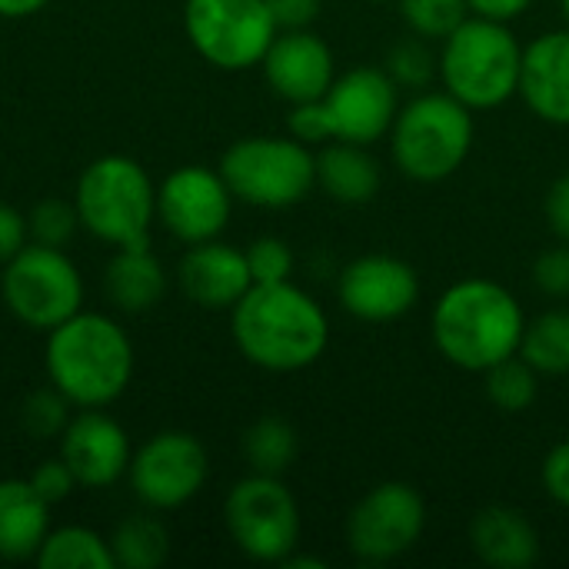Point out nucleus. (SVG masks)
Listing matches in <instances>:
<instances>
[{
  "label": "nucleus",
  "mask_w": 569,
  "mask_h": 569,
  "mask_svg": "<svg viewBox=\"0 0 569 569\" xmlns=\"http://www.w3.org/2000/svg\"><path fill=\"white\" fill-rule=\"evenodd\" d=\"M277 30H303L313 27V20L323 10V0H267Z\"/></svg>",
  "instance_id": "38"
},
{
  "label": "nucleus",
  "mask_w": 569,
  "mask_h": 569,
  "mask_svg": "<svg viewBox=\"0 0 569 569\" xmlns=\"http://www.w3.org/2000/svg\"><path fill=\"white\" fill-rule=\"evenodd\" d=\"M130 333L107 313L80 310L47 333V380L77 407L103 410L120 400L133 380Z\"/></svg>",
  "instance_id": "3"
},
{
  "label": "nucleus",
  "mask_w": 569,
  "mask_h": 569,
  "mask_svg": "<svg viewBox=\"0 0 569 569\" xmlns=\"http://www.w3.org/2000/svg\"><path fill=\"white\" fill-rule=\"evenodd\" d=\"M233 213V193L220 170L187 163L170 170L157 187V220L180 243L217 240Z\"/></svg>",
  "instance_id": "13"
},
{
  "label": "nucleus",
  "mask_w": 569,
  "mask_h": 569,
  "mask_svg": "<svg viewBox=\"0 0 569 569\" xmlns=\"http://www.w3.org/2000/svg\"><path fill=\"white\" fill-rule=\"evenodd\" d=\"M60 457L73 470L77 487L107 490L130 470V437L103 410H77L60 433Z\"/></svg>",
  "instance_id": "16"
},
{
  "label": "nucleus",
  "mask_w": 569,
  "mask_h": 569,
  "mask_svg": "<svg viewBox=\"0 0 569 569\" xmlns=\"http://www.w3.org/2000/svg\"><path fill=\"white\" fill-rule=\"evenodd\" d=\"M110 553L117 569H157L170 553V533L153 510L133 513L123 517L110 533Z\"/></svg>",
  "instance_id": "26"
},
{
  "label": "nucleus",
  "mask_w": 569,
  "mask_h": 569,
  "mask_svg": "<svg viewBox=\"0 0 569 569\" xmlns=\"http://www.w3.org/2000/svg\"><path fill=\"white\" fill-rule=\"evenodd\" d=\"M397 7L407 30L433 43L447 40L470 17L467 0H397Z\"/></svg>",
  "instance_id": "30"
},
{
  "label": "nucleus",
  "mask_w": 569,
  "mask_h": 569,
  "mask_svg": "<svg viewBox=\"0 0 569 569\" xmlns=\"http://www.w3.org/2000/svg\"><path fill=\"white\" fill-rule=\"evenodd\" d=\"M33 563L40 569H117L110 540L90 527H50Z\"/></svg>",
  "instance_id": "24"
},
{
  "label": "nucleus",
  "mask_w": 569,
  "mask_h": 569,
  "mask_svg": "<svg viewBox=\"0 0 569 569\" xmlns=\"http://www.w3.org/2000/svg\"><path fill=\"white\" fill-rule=\"evenodd\" d=\"M560 17H563V27H569V0H560Z\"/></svg>",
  "instance_id": "44"
},
{
  "label": "nucleus",
  "mask_w": 569,
  "mask_h": 569,
  "mask_svg": "<svg viewBox=\"0 0 569 569\" xmlns=\"http://www.w3.org/2000/svg\"><path fill=\"white\" fill-rule=\"evenodd\" d=\"M337 300L343 313L363 323H393L420 300L417 270L393 253H363L337 277Z\"/></svg>",
  "instance_id": "15"
},
{
  "label": "nucleus",
  "mask_w": 569,
  "mask_h": 569,
  "mask_svg": "<svg viewBox=\"0 0 569 569\" xmlns=\"http://www.w3.org/2000/svg\"><path fill=\"white\" fill-rule=\"evenodd\" d=\"M50 0H0V17L3 20H23L33 17L47 7Z\"/></svg>",
  "instance_id": "42"
},
{
  "label": "nucleus",
  "mask_w": 569,
  "mask_h": 569,
  "mask_svg": "<svg viewBox=\"0 0 569 569\" xmlns=\"http://www.w3.org/2000/svg\"><path fill=\"white\" fill-rule=\"evenodd\" d=\"M537 0H467L473 17H487V20H500V23H513L520 20Z\"/></svg>",
  "instance_id": "41"
},
{
  "label": "nucleus",
  "mask_w": 569,
  "mask_h": 569,
  "mask_svg": "<svg viewBox=\"0 0 569 569\" xmlns=\"http://www.w3.org/2000/svg\"><path fill=\"white\" fill-rule=\"evenodd\" d=\"M73 207L80 227L113 250L150 243V227L157 220V187L133 157L103 153L83 167Z\"/></svg>",
  "instance_id": "6"
},
{
  "label": "nucleus",
  "mask_w": 569,
  "mask_h": 569,
  "mask_svg": "<svg viewBox=\"0 0 569 569\" xmlns=\"http://www.w3.org/2000/svg\"><path fill=\"white\" fill-rule=\"evenodd\" d=\"M243 460L250 473H267V477H283L297 453H300V437L290 420L283 417H260L243 430Z\"/></svg>",
  "instance_id": "25"
},
{
  "label": "nucleus",
  "mask_w": 569,
  "mask_h": 569,
  "mask_svg": "<svg viewBox=\"0 0 569 569\" xmlns=\"http://www.w3.org/2000/svg\"><path fill=\"white\" fill-rule=\"evenodd\" d=\"M280 567H287V569H323L327 563H323V560H317V557H300V553L293 550V553H290V557H287L283 563H280Z\"/></svg>",
  "instance_id": "43"
},
{
  "label": "nucleus",
  "mask_w": 569,
  "mask_h": 569,
  "mask_svg": "<svg viewBox=\"0 0 569 569\" xmlns=\"http://www.w3.org/2000/svg\"><path fill=\"white\" fill-rule=\"evenodd\" d=\"M230 333L243 360L267 373H300L330 347L327 310L293 280L253 283L230 310Z\"/></svg>",
  "instance_id": "1"
},
{
  "label": "nucleus",
  "mask_w": 569,
  "mask_h": 569,
  "mask_svg": "<svg viewBox=\"0 0 569 569\" xmlns=\"http://www.w3.org/2000/svg\"><path fill=\"white\" fill-rule=\"evenodd\" d=\"M183 33L210 67L240 73L260 67L280 30L267 0H183Z\"/></svg>",
  "instance_id": "10"
},
{
  "label": "nucleus",
  "mask_w": 569,
  "mask_h": 569,
  "mask_svg": "<svg viewBox=\"0 0 569 569\" xmlns=\"http://www.w3.org/2000/svg\"><path fill=\"white\" fill-rule=\"evenodd\" d=\"M70 410H73V403L53 383H47V387L33 390L23 400V407H20V427L33 440H53V437H60L67 430L70 417H73Z\"/></svg>",
  "instance_id": "31"
},
{
  "label": "nucleus",
  "mask_w": 569,
  "mask_h": 569,
  "mask_svg": "<svg viewBox=\"0 0 569 569\" xmlns=\"http://www.w3.org/2000/svg\"><path fill=\"white\" fill-rule=\"evenodd\" d=\"M530 277H533V287L543 293V297H553V300H567L569 297V243H560L537 253L533 267H530Z\"/></svg>",
  "instance_id": "35"
},
{
  "label": "nucleus",
  "mask_w": 569,
  "mask_h": 569,
  "mask_svg": "<svg viewBox=\"0 0 569 569\" xmlns=\"http://www.w3.org/2000/svg\"><path fill=\"white\" fill-rule=\"evenodd\" d=\"M393 167L413 183H443L470 160L477 123L473 110L440 90H420L400 103L387 133Z\"/></svg>",
  "instance_id": "4"
},
{
  "label": "nucleus",
  "mask_w": 569,
  "mask_h": 569,
  "mask_svg": "<svg viewBox=\"0 0 569 569\" xmlns=\"http://www.w3.org/2000/svg\"><path fill=\"white\" fill-rule=\"evenodd\" d=\"M30 243V227H27V217L10 207V203H0V267L20 253L23 247Z\"/></svg>",
  "instance_id": "40"
},
{
  "label": "nucleus",
  "mask_w": 569,
  "mask_h": 569,
  "mask_svg": "<svg viewBox=\"0 0 569 569\" xmlns=\"http://www.w3.org/2000/svg\"><path fill=\"white\" fill-rule=\"evenodd\" d=\"M260 67L267 87L287 103L320 100L337 80V57L330 43L310 27L280 30L267 47Z\"/></svg>",
  "instance_id": "17"
},
{
  "label": "nucleus",
  "mask_w": 569,
  "mask_h": 569,
  "mask_svg": "<svg viewBox=\"0 0 569 569\" xmlns=\"http://www.w3.org/2000/svg\"><path fill=\"white\" fill-rule=\"evenodd\" d=\"M317 187L343 207H367L383 187V167L363 143L330 140L317 150Z\"/></svg>",
  "instance_id": "21"
},
{
  "label": "nucleus",
  "mask_w": 569,
  "mask_h": 569,
  "mask_svg": "<svg viewBox=\"0 0 569 569\" xmlns=\"http://www.w3.org/2000/svg\"><path fill=\"white\" fill-rule=\"evenodd\" d=\"M527 313L520 300L490 277H463L450 283L430 313V337L437 353L467 373H487L490 367L520 353Z\"/></svg>",
  "instance_id": "2"
},
{
  "label": "nucleus",
  "mask_w": 569,
  "mask_h": 569,
  "mask_svg": "<svg viewBox=\"0 0 569 569\" xmlns=\"http://www.w3.org/2000/svg\"><path fill=\"white\" fill-rule=\"evenodd\" d=\"M437 50L440 87L473 113L500 110L520 93L523 43L510 23L470 13Z\"/></svg>",
  "instance_id": "5"
},
{
  "label": "nucleus",
  "mask_w": 569,
  "mask_h": 569,
  "mask_svg": "<svg viewBox=\"0 0 569 569\" xmlns=\"http://www.w3.org/2000/svg\"><path fill=\"white\" fill-rule=\"evenodd\" d=\"M383 70L400 90H410V93L430 90L433 80H440V50H433V40L407 33L403 40L390 47Z\"/></svg>",
  "instance_id": "29"
},
{
  "label": "nucleus",
  "mask_w": 569,
  "mask_h": 569,
  "mask_svg": "<svg viewBox=\"0 0 569 569\" xmlns=\"http://www.w3.org/2000/svg\"><path fill=\"white\" fill-rule=\"evenodd\" d=\"M540 483H543V493H547L557 507L569 510V440L557 443V447L543 457Z\"/></svg>",
  "instance_id": "37"
},
{
  "label": "nucleus",
  "mask_w": 569,
  "mask_h": 569,
  "mask_svg": "<svg viewBox=\"0 0 569 569\" xmlns=\"http://www.w3.org/2000/svg\"><path fill=\"white\" fill-rule=\"evenodd\" d=\"M243 253H247L253 283H283L293 277L297 257H293V247L280 237H257L250 247H243Z\"/></svg>",
  "instance_id": "33"
},
{
  "label": "nucleus",
  "mask_w": 569,
  "mask_h": 569,
  "mask_svg": "<svg viewBox=\"0 0 569 569\" xmlns=\"http://www.w3.org/2000/svg\"><path fill=\"white\" fill-rule=\"evenodd\" d=\"M217 170L233 200L257 210H290L317 187V150L290 133H257L233 140Z\"/></svg>",
  "instance_id": "7"
},
{
  "label": "nucleus",
  "mask_w": 569,
  "mask_h": 569,
  "mask_svg": "<svg viewBox=\"0 0 569 569\" xmlns=\"http://www.w3.org/2000/svg\"><path fill=\"white\" fill-rule=\"evenodd\" d=\"M50 533V503L30 487V480H0V560H33Z\"/></svg>",
  "instance_id": "22"
},
{
  "label": "nucleus",
  "mask_w": 569,
  "mask_h": 569,
  "mask_svg": "<svg viewBox=\"0 0 569 569\" xmlns=\"http://www.w3.org/2000/svg\"><path fill=\"white\" fill-rule=\"evenodd\" d=\"M470 547L480 563L493 569H530L543 550L533 520L507 503H493L473 513Z\"/></svg>",
  "instance_id": "20"
},
{
  "label": "nucleus",
  "mask_w": 569,
  "mask_h": 569,
  "mask_svg": "<svg viewBox=\"0 0 569 569\" xmlns=\"http://www.w3.org/2000/svg\"><path fill=\"white\" fill-rule=\"evenodd\" d=\"M483 377V393L500 413H527L540 397V373L517 353L497 367H490Z\"/></svg>",
  "instance_id": "28"
},
{
  "label": "nucleus",
  "mask_w": 569,
  "mask_h": 569,
  "mask_svg": "<svg viewBox=\"0 0 569 569\" xmlns=\"http://www.w3.org/2000/svg\"><path fill=\"white\" fill-rule=\"evenodd\" d=\"M543 213H547L553 237L560 243H569V170L550 183V190L543 197Z\"/></svg>",
  "instance_id": "39"
},
{
  "label": "nucleus",
  "mask_w": 569,
  "mask_h": 569,
  "mask_svg": "<svg viewBox=\"0 0 569 569\" xmlns=\"http://www.w3.org/2000/svg\"><path fill=\"white\" fill-rule=\"evenodd\" d=\"M103 287L120 313H147L167 293V270L150 253V243L117 247L107 260Z\"/></svg>",
  "instance_id": "23"
},
{
  "label": "nucleus",
  "mask_w": 569,
  "mask_h": 569,
  "mask_svg": "<svg viewBox=\"0 0 569 569\" xmlns=\"http://www.w3.org/2000/svg\"><path fill=\"white\" fill-rule=\"evenodd\" d=\"M0 300L17 323L50 333L53 327L83 310L80 267L63 253V247L30 240L3 263Z\"/></svg>",
  "instance_id": "8"
},
{
  "label": "nucleus",
  "mask_w": 569,
  "mask_h": 569,
  "mask_svg": "<svg viewBox=\"0 0 569 569\" xmlns=\"http://www.w3.org/2000/svg\"><path fill=\"white\" fill-rule=\"evenodd\" d=\"M177 283L183 297L203 310H233L253 287L243 247L217 240L190 243L177 263Z\"/></svg>",
  "instance_id": "18"
},
{
  "label": "nucleus",
  "mask_w": 569,
  "mask_h": 569,
  "mask_svg": "<svg viewBox=\"0 0 569 569\" xmlns=\"http://www.w3.org/2000/svg\"><path fill=\"white\" fill-rule=\"evenodd\" d=\"M223 527L233 547L253 563H283L303 533L300 503L280 477L250 473L223 500Z\"/></svg>",
  "instance_id": "9"
},
{
  "label": "nucleus",
  "mask_w": 569,
  "mask_h": 569,
  "mask_svg": "<svg viewBox=\"0 0 569 569\" xmlns=\"http://www.w3.org/2000/svg\"><path fill=\"white\" fill-rule=\"evenodd\" d=\"M517 97L537 120L569 127V27L547 30L523 43Z\"/></svg>",
  "instance_id": "19"
},
{
  "label": "nucleus",
  "mask_w": 569,
  "mask_h": 569,
  "mask_svg": "<svg viewBox=\"0 0 569 569\" xmlns=\"http://www.w3.org/2000/svg\"><path fill=\"white\" fill-rule=\"evenodd\" d=\"M323 103L333 123V140L373 147L390 133L397 120L400 87L383 67L363 63L337 73V80L323 93Z\"/></svg>",
  "instance_id": "14"
},
{
  "label": "nucleus",
  "mask_w": 569,
  "mask_h": 569,
  "mask_svg": "<svg viewBox=\"0 0 569 569\" xmlns=\"http://www.w3.org/2000/svg\"><path fill=\"white\" fill-rule=\"evenodd\" d=\"M287 130H290V137H297V140L307 143V147H323V143H330V140H333V123H330V113H327L323 97H320V100L290 103Z\"/></svg>",
  "instance_id": "34"
},
{
  "label": "nucleus",
  "mask_w": 569,
  "mask_h": 569,
  "mask_svg": "<svg viewBox=\"0 0 569 569\" xmlns=\"http://www.w3.org/2000/svg\"><path fill=\"white\" fill-rule=\"evenodd\" d=\"M30 487H33L50 507H57V503H63V500L77 490V477H73V470L63 463V457H57V460H43V463L30 473Z\"/></svg>",
  "instance_id": "36"
},
{
  "label": "nucleus",
  "mask_w": 569,
  "mask_h": 569,
  "mask_svg": "<svg viewBox=\"0 0 569 569\" xmlns=\"http://www.w3.org/2000/svg\"><path fill=\"white\" fill-rule=\"evenodd\" d=\"M427 530V503L417 487L383 480L370 487L347 513V550L360 563H393L407 557Z\"/></svg>",
  "instance_id": "11"
},
{
  "label": "nucleus",
  "mask_w": 569,
  "mask_h": 569,
  "mask_svg": "<svg viewBox=\"0 0 569 569\" xmlns=\"http://www.w3.org/2000/svg\"><path fill=\"white\" fill-rule=\"evenodd\" d=\"M27 227H30V240L33 243H47V247H67L80 227L77 207L73 200H60V197H43L30 213H27Z\"/></svg>",
  "instance_id": "32"
},
{
  "label": "nucleus",
  "mask_w": 569,
  "mask_h": 569,
  "mask_svg": "<svg viewBox=\"0 0 569 569\" xmlns=\"http://www.w3.org/2000/svg\"><path fill=\"white\" fill-rule=\"evenodd\" d=\"M520 357L540 377H569V307H553L527 320Z\"/></svg>",
  "instance_id": "27"
},
{
  "label": "nucleus",
  "mask_w": 569,
  "mask_h": 569,
  "mask_svg": "<svg viewBox=\"0 0 569 569\" xmlns=\"http://www.w3.org/2000/svg\"><path fill=\"white\" fill-rule=\"evenodd\" d=\"M127 477H130L133 497L147 510L167 513V510H180L193 497H200V490L207 487V477H210V457H207V447L193 433L163 430V433L150 437L130 457Z\"/></svg>",
  "instance_id": "12"
}]
</instances>
